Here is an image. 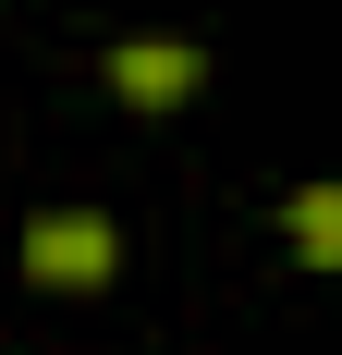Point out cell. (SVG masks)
I'll use <instances>...</instances> for the list:
<instances>
[{"label": "cell", "mask_w": 342, "mask_h": 355, "mask_svg": "<svg viewBox=\"0 0 342 355\" xmlns=\"http://www.w3.org/2000/svg\"><path fill=\"white\" fill-rule=\"evenodd\" d=\"M281 245H294V270H342V184H294L281 196Z\"/></svg>", "instance_id": "3957f363"}, {"label": "cell", "mask_w": 342, "mask_h": 355, "mask_svg": "<svg viewBox=\"0 0 342 355\" xmlns=\"http://www.w3.org/2000/svg\"><path fill=\"white\" fill-rule=\"evenodd\" d=\"M110 270H123L110 209H37V220H25V282H37V294H98Z\"/></svg>", "instance_id": "6da1fadb"}, {"label": "cell", "mask_w": 342, "mask_h": 355, "mask_svg": "<svg viewBox=\"0 0 342 355\" xmlns=\"http://www.w3.org/2000/svg\"><path fill=\"white\" fill-rule=\"evenodd\" d=\"M98 73H110L123 110H183V98L208 86V49H196V37H110Z\"/></svg>", "instance_id": "7a4b0ae2"}]
</instances>
